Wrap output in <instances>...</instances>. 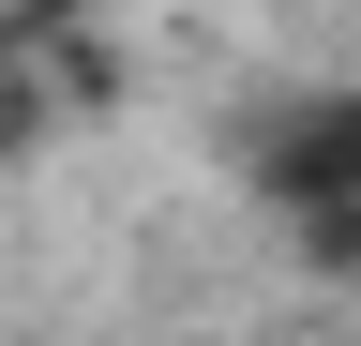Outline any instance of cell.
I'll use <instances>...</instances> for the list:
<instances>
[{
  "mask_svg": "<svg viewBox=\"0 0 361 346\" xmlns=\"http://www.w3.org/2000/svg\"><path fill=\"white\" fill-rule=\"evenodd\" d=\"M271 181H286L301 211H361V91H346V106H316L301 136L271 151Z\"/></svg>",
  "mask_w": 361,
  "mask_h": 346,
  "instance_id": "cell-1",
  "label": "cell"
}]
</instances>
